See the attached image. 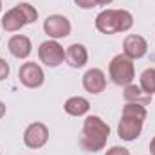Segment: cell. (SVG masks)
Wrapping results in <instances>:
<instances>
[{
    "label": "cell",
    "mask_w": 155,
    "mask_h": 155,
    "mask_svg": "<svg viewBox=\"0 0 155 155\" xmlns=\"http://www.w3.org/2000/svg\"><path fill=\"white\" fill-rule=\"evenodd\" d=\"M110 135V126L97 116H88L83 121L81 130V146L87 152H99L105 148Z\"/></svg>",
    "instance_id": "obj_1"
},
{
    "label": "cell",
    "mask_w": 155,
    "mask_h": 155,
    "mask_svg": "<svg viewBox=\"0 0 155 155\" xmlns=\"http://www.w3.org/2000/svg\"><path fill=\"white\" fill-rule=\"evenodd\" d=\"M134 16L126 9H105L96 16V29L103 35H116L132 29Z\"/></svg>",
    "instance_id": "obj_2"
},
{
    "label": "cell",
    "mask_w": 155,
    "mask_h": 155,
    "mask_svg": "<svg viewBox=\"0 0 155 155\" xmlns=\"http://www.w3.org/2000/svg\"><path fill=\"white\" fill-rule=\"evenodd\" d=\"M108 74L116 85H123V87L130 85L135 78L134 60L126 58L124 54H117L116 58H112V61L108 65Z\"/></svg>",
    "instance_id": "obj_3"
},
{
    "label": "cell",
    "mask_w": 155,
    "mask_h": 155,
    "mask_svg": "<svg viewBox=\"0 0 155 155\" xmlns=\"http://www.w3.org/2000/svg\"><path fill=\"white\" fill-rule=\"evenodd\" d=\"M38 58L43 65L54 69V67H58L60 63H63V60H65V51H63V47L58 43V40H47V41H43V43L40 45Z\"/></svg>",
    "instance_id": "obj_4"
},
{
    "label": "cell",
    "mask_w": 155,
    "mask_h": 155,
    "mask_svg": "<svg viewBox=\"0 0 155 155\" xmlns=\"http://www.w3.org/2000/svg\"><path fill=\"white\" fill-rule=\"evenodd\" d=\"M71 29H72V25H71L69 18L63 16V15H51L43 22L45 35H49V38H52V40H60V38L69 36Z\"/></svg>",
    "instance_id": "obj_5"
},
{
    "label": "cell",
    "mask_w": 155,
    "mask_h": 155,
    "mask_svg": "<svg viewBox=\"0 0 155 155\" xmlns=\"http://www.w3.org/2000/svg\"><path fill=\"white\" fill-rule=\"evenodd\" d=\"M18 78H20V83L27 88H38L45 81V74H43L41 67L35 61L24 63L18 71Z\"/></svg>",
    "instance_id": "obj_6"
},
{
    "label": "cell",
    "mask_w": 155,
    "mask_h": 155,
    "mask_svg": "<svg viewBox=\"0 0 155 155\" xmlns=\"http://www.w3.org/2000/svg\"><path fill=\"white\" fill-rule=\"evenodd\" d=\"M49 141V128L43 123H31L24 132V143L27 148L38 150Z\"/></svg>",
    "instance_id": "obj_7"
},
{
    "label": "cell",
    "mask_w": 155,
    "mask_h": 155,
    "mask_svg": "<svg viewBox=\"0 0 155 155\" xmlns=\"http://www.w3.org/2000/svg\"><path fill=\"white\" fill-rule=\"evenodd\" d=\"M148 52V41L141 35H128L123 41V54L130 60H139Z\"/></svg>",
    "instance_id": "obj_8"
},
{
    "label": "cell",
    "mask_w": 155,
    "mask_h": 155,
    "mask_svg": "<svg viewBox=\"0 0 155 155\" xmlns=\"http://www.w3.org/2000/svg\"><path fill=\"white\" fill-rule=\"evenodd\" d=\"M143 132V121L135 119V117H121L119 126H117V134L123 141H135Z\"/></svg>",
    "instance_id": "obj_9"
},
{
    "label": "cell",
    "mask_w": 155,
    "mask_h": 155,
    "mask_svg": "<svg viewBox=\"0 0 155 155\" xmlns=\"http://www.w3.org/2000/svg\"><path fill=\"white\" fill-rule=\"evenodd\" d=\"M107 87V76L101 69H90L83 76V88L90 94H101Z\"/></svg>",
    "instance_id": "obj_10"
},
{
    "label": "cell",
    "mask_w": 155,
    "mask_h": 155,
    "mask_svg": "<svg viewBox=\"0 0 155 155\" xmlns=\"http://www.w3.org/2000/svg\"><path fill=\"white\" fill-rule=\"evenodd\" d=\"M27 18L24 15V11L20 9V5H15L13 9H9L4 16H2V27L9 33H15V31H20L24 25H27Z\"/></svg>",
    "instance_id": "obj_11"
},
{
    "label": "cell",
    "mask_w": 155,
    "mask_h": 155,
    "mask_svg": "<svg viewBox=\"0 0 155 155\" xmlns=\"http://www.w3.org/2000/svg\"><path fill=\"white\" fill-rule=\"evenodd\" d=\"M65 60L72 69H81L88 61V51L83 43H72L65 51Z\"/></svg>",
    "instance_id": "obj_12"
},
{
    "label": "cell",
    "mask_w": 155,
    "mask_h": 155,
    "mask_svg": "<svg viewBox=\"0 0 155 155\" xmlns=\"http://www.w3.org/2000/svg\"><path fill=\"white\" fill-rule=\"evenodd\" d=\"M7 49H9V52L15 58L24 60V58H27L31 54L33 45H31V40L27 38L25 35H15V36H11L9 41H7Z\"/></svg>",
    "instance_id": "obj_13"
},
{
    "label": "cell",
    "mask_w": 155,
    "mask_h": 155,
    "mask_svg": "<svg viewBox=\"0 0 155 155\" xmlns=\"http://www.w3.org/2000/svg\"><path fill=\"white\" fill-rule=\"evenodd\" d=\"M123 97H124L126 103H139V105H143V107H146V105L152 103V96L146 94L141 87H137V85H134V83H130V85L124 87Z\"/></svg>",
    "instance_id": "obj_14"
},
{
    "label": "cell",
    "mask_w": 155,
    "mask_h": 155,
    "mask_svg": "<svg viewBox=\"0 0 155 155\" xmlns=\"http://www.w3.org/2000/svg\"><path fill=\"white\" fill-rule=\"evenodd\" d=\"M63 108H65V112H67L69 116L81 117L90 110V103H88V99H85V97H81V96H72V97H69V99L65 101Z\"/></svg>",
    "instance_id": "obj_15"
},
{
    "label": "cell",
    "mask_w": 155,
    "mask_h": 155,
    "mask_svg": "<svg viewBox=\"0 0 155 155\" xmlns=\"http://www.w3.org/2000/svg\"><path fill=\"white\" fill-rule=\"evenodd\" d=\"M141 88L150 96L155 94V69L150 67L141 74Z\"/></svg>",
    "instance_id": "obj_16"
},
{
    "label": "cell",
    "mask_w": 155,
    "mask_h": 155,
    "mask_svg": "<svg viewBox=\"0 0 155 155\" xmlns=\"http://www.w3.org/2000/svg\"><path fill=\"white\" fill-rule=\"evenodd\" d=\"M123 116L124 117H135V119H141L144 121L146 119V108L139 103H126L123 107Z\"/></svg>",
    "instance_id": "obj_17"
},
{
    "label": "cell",
    "mask_w": 155,
    "mask_h": 155,
    "mask_svg": "<svg viewBox=\"0 0 155 155\" xmlns=\"http://www.w3.org/2000/svg\"><path fill=\"white\" fill-rule=\"evenodd\" d=\"M74 2H76L78 7H81V9H92V7L97 5V0H74Z\"/></svg>",
    "instance_id": "obj_18"
},
{
    "label": "cell",
    "mask_w": 155,
    "mask_h": 155,
    "mask_svg": "<svg viewBox=\"0 0 155 155\" xmlns=\"http://www.w3.org/2000/svg\"><path fill=\"white\" fill-rule=\"evenodd\" d=\"M7 76H9V63H7L5 60L0 58V81L5 79Z\"/></svg>",
    "instance_id": "obj_19"
},
{
    "label": "cell",
    "mask_w": 155,
    "mask_h": 155,
    "mask_svg": "<svg viewBox=\"0 0 155 155\" xmlns=\"http://www.w3.org/2000/svg\"><path fill=\"white\" fill-rule=\"evenodd\" d=\"M105 155H130V152L126 148H123V146H112Z\"/></svg>",
    "instance_id": "obj_20"
},
{
    "label": "cell",
    "mask_w": 155,
    "mask_h": 155,
    "mask_svg": "<svg viewBox=\"0 0 155 155\" xmlns=\"http://www.w3.org/2000/svg\"><path fill=\"white\" fill-rule=\"evenodd\" d=\"M4 116H5V105H4V103L0 101V119H2Z\"/></svg>",
    "instance_id": "obj_21"
},
{
    "label": "cell",
    "mask_w": 155,
    "mask_h": 155,
    "mask_svg": "<svg viewBox=\"0 0 155 155\" xmlns=\"http://www.w3.org/2000/svg\"><path fill=\"white\" fill-rule=\"evenodd\" d=\"M150 153L155 155V137L152 139V143H150Z\"/></svg>",
    "instance_id": "obj_22"
},
{
    "label": "cell",
    "mask_w": 155,
    "mask_h": 155,
    "mask_svg": "<svg viewBox=\"0 0 155 155\" xmlns=\"http://www.w3.org/2000/svg\"><path fill=\"white\" fill-rule=\"evenodd\" d=\"M114 0H97V5H108V4H112Z\"/></svg>",
    "instance_id": "obj_23"
},
{
    "label": "cell",
    "mask_w": 155,
    "mask_h": 155,
    "mask_svg": "<svg viewBox=\"0 0 155 155\" xmlns=\"http://www.w3.org/2000/svg\"><path fill=\"white\" fill-rule=\"evenodd\" d=\"M0 11H2V0H0Z\"/></svg>",
    "instance_id": "obj_24"
}]
</instances>
